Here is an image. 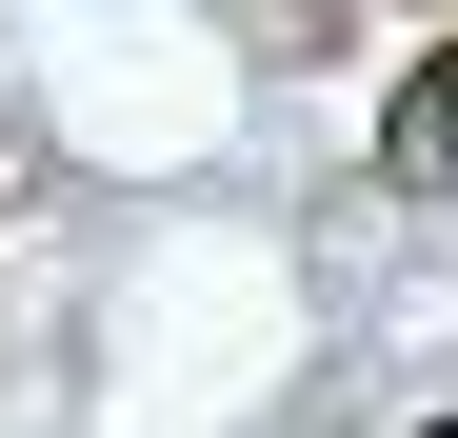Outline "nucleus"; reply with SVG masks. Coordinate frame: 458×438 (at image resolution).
Returning a JSON list of instances; mask_svg holds the SVG:
<instances>
[{"instance_id": "1", "label": "nucleus", "mask_w": 458, "mask_h": 438, "mask_svg": "<svg viewBox=\"0 0 458 438\" xmlns=\"http://www.w3.org/2000/svg\"><path fill=\"white\" fill-rule=\"evenodd\" d=\"M378 180H458V60H419L399 120H378Z\"/></svg>"}, {"instance_id": "2", "label": "nucleus", "mask_w": 458, "mask_h": 438, "mask_svg": "<svg viewBox=\"0 0 458 438\" xmlns=\"http://www.w3.org/2000/svg\"><path fill=\"white\" fill-rule=\"evenodd\" d=\"M419 438H458V418H419Z\"/></svg>"}, {"instance_id": "3", "label": "nucleus", "mask_w": 458, "mask_h": 438, "mask_svg": "<svg viewBox=\"0 0 458 438\" xmlns=\"http://www.w3.org/2000/svg\"><path fill=\"white\" fill-rule=\"evenodd\" d=\"M438 60H458V40H438Z\"/></svg>"}]
</instances>
